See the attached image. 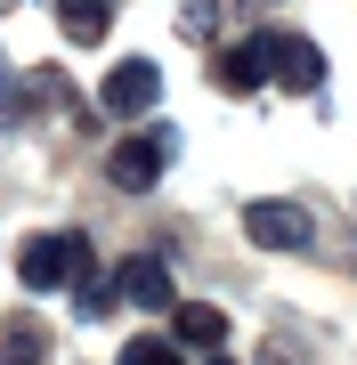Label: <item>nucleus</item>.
Here are the masks:
<instances>
[{"label":"nucleus","instance_id":"nucleus-1","mask_svg":"<svg viewBox=\"0 0 357 365\" xmlns=\"http://www.w3.org/2000/svg\"><path fill=\"white\" fill-rule=\"evenodd\" d=\"M171 130H130V138H114V155H106V179L122 187V195H138V187H155L162 179V163H171Z\"/></svg>","mask_w":357,"mask_h":365},{"label":"nucleus","instance_id":"nucleus-2","mask_svg":"<svg viewBox=\"0 0 357 365\" xmlns=\"http://www.w3.org/2000/svg\"><path fill=\"white\" fill-rule=\"evenodd\" d=\"M16 268H25V284H33V292H66L73 276L90 268V244H81V235H33Z\"/></svg>","mask_w":357,"mask_h":365},{"label":"nucleus","instance_id":"nucleus-3","mask_svg":"<svg viewBox=\"0 0 357 365\" xmlns=\"http://www.w3.org/2000/svg\"><path fill=\"white\" fill-rule=\"evenodd\" d=\"M155 98H162V73L146 66V57H122V66L98 81V106H106V114H155Z\"/></svg>","mask_w":357,"mask_h":365},{"label":"nucleus","instance_id":"nucleus-4","mask_svg":"<svg viewBox=\"0 0 357 365\" xmlns=\"http://www.w3.org/2000/svg\"><path fill=\"white\" fill-rule=\"evenodd\" d=\"M244 235H252L260 252H301V244H309V211L268 195V203H252V211H244Z\"/></svg>","mask_w":357,"mask_h":365},{"label":"nucleus","instance_id":"nucleus-5","mask_svg":"<svg viewBox=\"0 0 357 365\" xmlns=\"http://www.w3.org/2000/svg\"><path fill=\"white\" fill-rule=\"evenodd\" d=\"M268 73L284 81V90H301V98H317L325 90V57H317V41H301V33H268Z\"/></svg>","mask_w":357,"mask_h":365},{"label":"nucleus","instance_id":"nucleus-6","mask_svg":"<svg viewBox=\"0 0 357 365\" xmlns=\"http://www.w3.org/2000/svg\"><path fill=\"white\" fill-rule=\"evenodd\" d=\"M122 300H138V309H171V300H179L171 268H162V252H138V260H122Z\"/></svg>","mask_w":357,"mask_h":365},{"label":"nucleus","instance_id":"nucleus-7","mask_svg":"<svg viewBox=\"0 0 357 365\" xmlns=\"http://www.w3.org/2000/svg\"><path fill=\"white\" fill-rule=\"evenodd\" d=\"M260 81H268V41H244V49L219 57V90H227V98H252Z\"/></svg>","mask_w":357,"mask_h":365},{"label":"nucleus","instance_id":"nucleus-8","mask_svg":"<svg viewBox=\"0 0 357 365\" xmlns=\"http://www.w3.org/2000/svg\"><path fill=\"white\" fill-rule=\"evenodd\" d=\"M171 341H187V349H227V317L203 309V300H187V309H171Z\"/></svg>","mask_w":357,"mask_h":365},{"label":"nucleus","instance_id":"nucleus-9","mask_svg":"<svg viewBox=\"0 0 357 365\" xmlns=\"http://www.w3.org/2000/svg\"><path fill=\"white\" fill-rule=\"evenodd\" d=\"M57 25H66V41H106L114 33V0H57Z\"/></svg>","mask_w":357,"mask_h":365},{"label":"nucleus","instance_id":"nucleus-10","mask_svg":"<svg viewBox=\"0 0 357 365\" xmlns=\"http://www.w3.org/2000/svg\"><path fill=\"white\" fill-rule=\"evenodd\" d=\"M114 300H122V284H106L98 268H81V284H73V309H81V317H106Z\"/></svg>","mask_w":357,"mask_h":365},{"label":"nucleus","instance_id":"nucleus-11","mask_svg":"<svg viewBox=\"0 0 357 365\" xmlns=\"http://www.w3.org/2000/svg\"><path fill=\"white\" fill-rule=\"evenodd\" d=\"M122 365H179V349H171V341H130Z\"/></svg>","mask_w":357,"mask_h":365},{"label":"nucleus","instance_id":"nucleus-12","mask_svg":"<svg viewBox=\"0 0 357 365\" xmlns=\"http://www.w3.org/2000/svg\"><path fill=\"white\" fill-rule=\"evenodd\" d=\"M0 365H41V333H9V349H0Z\"/></svg>","mask_w":357,"mask_h":365},{"label":"nucleus","instance_id":"nucleus-13","mask_svg":"<svg viewBox=\"0 0 357 365\" xmlns=\"http://www.w3.org/2000/svg\"><path fill=\"white\" fill-rule=\"evenodd\" d=\"M25 106H33V90H25V81H9V73H0V122H16Z\"/></svg>","mask_w":357,"mask_h":365},{"label":"nucleus","instance_id":"nucleus-14","mask_svg":"<svg viewBox=\"0 0 357 365\" xmlns=\"http://www.w3.org/2000/svg\"><path fill=\"white\" fill-rule=\"evenodd\" d=\"M203 365H236V357H219V349H212V357H203Z\"/></svg>","mask_w":357,"mask_h":365}]
</instances>
